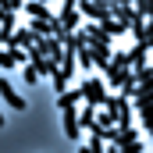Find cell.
<instances>
[{
  "mask_svg": "<svg viewBox=\"0 0 153 153\" xmlns=\"http://www.w3.org/2000/svg\"><path fill=\"white\" fill-rule=\"evenodd\" d=\"M78 89H82V100H85V103L103 107V100H107V82H100V78H85Z\"/></svg>",
  "mask_w": 153,
  "mask_h": 153,
  "instance_id": "cell-1",
  "label": "cell"
},
{
  "mask_svg": "<svg viewBox=\"0 0 153 153\" xmlns=\"http://www.w3.org/2000/svg\"><path fill=\"white\" fill-rule=\"evenodd\" d=\"M78 11H82V18H89V22H107V18H111V4H107V0H78Z\"/></svg>",
  "mask_w": 153,
  "mask_h": 153,
  "instance_id": "cell-2",
  "label": "cell"
},
{
  "mask_svg": "<svg viewBox=\"0 0 153 153\" xmlns=\"http://www.w3.org/2000/svg\"><path fill=\"white\" fill-rule=\"evenodd\" d=\"M22 61H29V53L22 50V46H14V43H7V46H0V68H18Z\"/></svg>",
  "mask_w": 153,
  "mask_h": 153,
  "instance_id": "cell-3",
  "label": "cell"
},
{
  "mask_svg": "<svg viewBox=\"0 0 153 153\" xmlns=\"http://www.w3.org/2000/svg\"><path fill=\"white\" fill-rule=\"evenodd\" d=\"M61 114H64V135H68L71 143H78V139H82V132H85V128L78 125V111H75V107H64Z\"/></svg>",
  "mask_w": 153,
  "mask_h": 153,
  "instance_id": "cell-4",
  "label": "cell"
},
{
  "mask_svg": "<svg viewBox=\"0 0 153 153\" xmlns=\"http://www.w3.org/2000/svg\"><path fill=\"white\" fill-rule=\"evenodd\" d=\"M0 96L11 103V111H25V96H22V93H14L11 78H0Z\"/></svg>",
  "mask_w": 153,
  "mask_h": 153,
  "instance_id": "cell-5",
  "label": "cell"
},
{
  "mask_svg": "<svg viewBox=\"0 0 153 153\" xmlns=\"http://www.w3.org/2000/svg\"><path fill=\"white\" fill-rule=\"evenodd\" d=\"M128 61H132V68H143V64H150V46H146L143 39H135V46L128 50Z\"/></svg>",
  "mask_w": 153,
  "mask_h": 153,
  "instance_id": "cell-6",
  "label": "cell"
},
{
  "mask_svg": "<svg viewBox=\"0 0 153 153\" xmlns=\"http://www.w3.org/2000/svg\"><path fill=\"white\" fill-rule=\"evenodd\" d=\"M89 46H93V43H89ZM111 53H114V50H111V43L93 46V68H103V71H107V68H111Z\"/></svg>",
  "mask_w": 153,
  "mask_h": 153,
  "instance_id": "cell-7",
  "label": "cell"
},
{
  "mask_svg": "<svg viewBox=\"0 0 153 153\" xmlns=\"http://www.w3.org/2000/svg\"><path fill=\"white\" fill-rule=\"evenodd\" d=\"M57 22H61L68 32H75L78 25H82V11H78V7H61V18H57Z\"/></svg>",
  "mask_w": 153,
  "mask_h": 153,
  "instance_id": "cell-8",
  "label": "cell"
},
{
  "mask_svg": "<svg viewBox=\"0 0 153 153\" xmlns=\"http://www.w3.org/2000/svg\"><path fill=\"white\" fill-rule=\"evenodd\" d=\"M111 18H117L121 25H132V18H135V7L121 0V4H114V7H111Z\"/></svg>",
  "mask_w": 153,
  "mask_h": 153,
  "instance_id": "cell-9",
  "label": "cell"
},
{
  "mask_svg": "<svg viewBox=\"0 0 153 153\" xmlns=\"http://www.w3.org/2000/svg\"><path fill=\"white\" fill-rule=\"evenodd\" d=\"M82 103V89H64V93H57V107L64 111V107H78Z\"/></svg>",
  "mask_w": 153,
  "mask_h": 153,
  "instance_id": "cell-10",
  "label": "cell"
},
{
  "mask_svg": "<svg viewBox=\"0 0 153 153\" xmlns=\"http://www.w3.org/2000/svg\"><path fill=\"white\" fill-rule=\"evenodd\" d=\"M11 43H14V46H22V50H29V46L36 43V36L29 32V25H25V29H18V25H14V32H11Z\"/></svg>",
  "mask_w": 153,
  "mask_h": 153,
  "instance_id": "cell-11",
  "label": "cell"
},
{
  "mask_svg": "<svg viewBox=\"0 0 153 153\" xmlns=\"http://www.w3.org/2000/svg\"><path fill=\"white\" fill-rule=\"evenodd\" d=\"M25 11H29V18H53L43 0H25Z\"/></svg>",
  "mask_w": 153,
  "mask_h": 153,
  "instance_id": "cell-12",
  "label": "cell"
},
{
  "mask_svg": "<svg viewBox=\"0 0 153 153\" xmlns=\"http://www.w3.org/2000/svg\"><path fill=\"white\" fill-rule=\"evenodd\" d=\"M50 82H53V93H64L68 89V71L64 68H53L50 71Z\"/></svg>",
  "mask_w": 153,
  "mask_h": 153,
  "instance_id": "cell-13",
  "label": "cell"
},
{
  "mask_svg": "<svg viewBox=\"0 0 153 153\" xmlns=\"http://www.w3.org/2000/svg\"><path fill=\"white\" fill-rule=\"evenodd\" d=\"M93 121H96V107H93V103H85V107L78 111V125L89 132V128H93Z\"/></svg>",
  "mask_w": 153,
  "mask_h": 153,
  "instance_id": "cell-14",
  "label": "cell"
},
{
  "mask_svg": "<svg viewBox=\"0 0 153 153\" xmlns=\"http://www.w3.org/2000/svg\"><path fill=\"white\" fill-rule=\"evenodd\" d=\"M100 25L107 29V36H125V32H128V25H121L117 18H107V22H100Z\"/></svg>",
  "mask_w": 153,
  "mask_h": 153,
  "instance_id": "cell-15",
  "label": "cell"
},
{
  "mask_svg": "<svg viewBox=\"0 0 153 153\" xmlns=\"http://www.w3.org/2000/svg\"><path fill=\"white\" fill-rule=\"evenodd\" d=\"M111 68H125V71L132 68V61H128V50H125V53H121V50H117V53H111Z\"/></svg>",
  "mask_w": 153,
  "mask_h": 153,
  "instance_id": "cell-16",
  "label": "cell"
},
{
  "mask_svg": "<svg viewBox=\"0 0 153 153\" xmlns=\"http://www.w3.org/2000/svg\"><path fill=\"white\" fill-rule=\"evenodd\" d=\"M135 114H139V121H143V128H146V125H153V103H146V107H139Z\"/></svg>",
  "mask_w": 153,
  "mask_h": 153,
  "instance_id": "cell-17",
  "label": "cell"
},
{
  "mask_svg": "<svg viewBox=\"0 0 153 153\" xmlns=\"http://www.w3.org/2000/svg\"><path fill=\"white\" fill-rule=\"evenodd\" d=\"M121 153H139V150H146V143L143 139H132V143H125V146H117Z\"/></svg>",
  "mask_w": 153,
  "mask_h": 153,
  "instance_id": "cell-18",
  "label": "cell"
},
{
  "mask_svg": "<svg viewBox=\"0 0 153 153\" xmlns=\"http://www.w3.org/2000/svg\"><path fill=\"white\" fill-rule=\"evenodd\" d=\"M143 43L153 50V18H146V29H143Z\"/></svg>",
  "mask_w": 153,
  "mask_h": 153,
  "instance_id": "cell-19",
  "label": "cell"
},
{
  "mask_svg": "<svg viewBox=\"0 0 153 153\" xmlns=\"http://www.w3.org/2000/svg\"><path fill=\"white\" fill-rule=\"evenodd\" d=\"M96 125H114V114H111V111H103V107H100V114H96Z\"/></svg>",
  "mask_w": 153,
  "mask_h": 153,
  "instance_id": "cell-20",
  "label": "cell"
},
{
  "mask_svg": "<svg viewBox=\"0 0 153 153\" xmlns=\"http://www.w3.org/2000/svg\"><path fill=\"white\" fill-rule=\"evenodd\" d=\"M25 82H29V85H36V82H39V71H36V68H32V64L25 68Z\"/></svg>",
  "mask_w": 153,
  "mask_h": 153,
  "instance_id": "cell-21",
  "label": "cell"
},
{
  "mask_svg": "<svg viewBox=\"0 0 153 153\" xmlns=\"http://www.w3.org/2000/svg\"><path fill=\"white\" fill-rule=\"evenodd\" d=\"M0 128H4V111H0Z\"/></svg>",
  "mask_w": 153,
  "mask_h": 153,
  "instance_id": "cell-22",
  "label": "cell"
},
{
  "mask_svg": "<svg viewBox=\"0 0 153 153\" xmlns=\"http://www.w3.org/2000/svg\"><path fill=\"white\" fill-rule=\"evenodd\" d=\"M146 132H150V135H153V125H146Z\"/></svg>",
  "mask_w": 153,
  "mask_h": 153,
  "instance_id": "cell-23",
  "label": "cell"
},
{
  "mask_svg": "<svg viewBox=\"0 0 153 153\" xmlns=\"http://www.w3.org/2000/svg\"><path fill=\"white\" fill-rule=\"evenodd\" d=\"M139 153H146V150H139Z\"/></svg>",
  "mask_w": 153,
  "mask_h": 153,
  "instance_id": "cell-24",
  "label": "cell"
},
{
  "mask_svg": "<svg viewBox=\"0 0 153 153\" xmlns=\"http://www.w3.org/2000/svg\"><path fill=\"white\" fill-rule=\"evenodd\" d=\"M43 4H46V0H43Z\"/></svg>",
  "mask_w": 153,
  "mask_h": 153,
  "instance_id": "cell-25",
  "label": "cell"
}]
</instances>
